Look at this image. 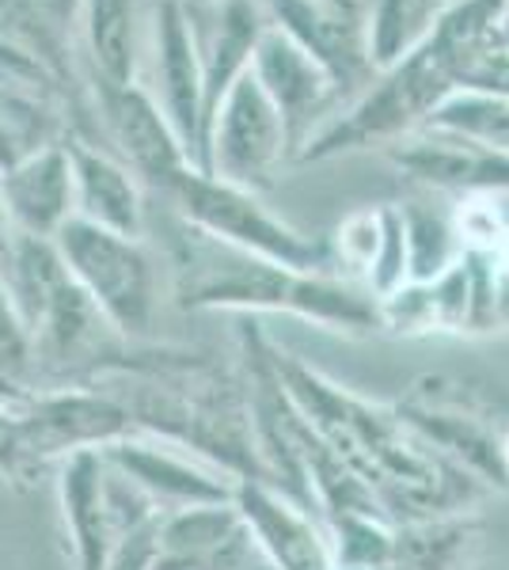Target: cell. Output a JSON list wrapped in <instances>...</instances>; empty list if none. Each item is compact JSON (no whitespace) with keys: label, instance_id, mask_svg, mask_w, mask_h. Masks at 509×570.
Segmentation results:
<instances>
[{"label":"cell","instance_id":"cell-2","mask_svg":"<svg viewBox=\"0 0 509 570\" xmlns=\"http://www.w3.org/2000/svg\"><path fill=\"white\" fill-rule=\"evenodd\" d=\"M187 240V305L252 308V312H297L304 320L350 331L381 324V301L354 285L323 278L320 271H290L228 247L183 220Z\"/></svg>","mask_w":509,"mask_h":570},{"label":"cell","instance_id":"cell-4","mask_svg":"<svg viewBox=\"0 0 509 570\" xmlns=\"http://www.w3.org/2000/svg\"><path fill=\"white\" fill-rule=\"evenodd\" d=\"M8 271H12V301L20 308V320L31 338L35 362L50 365H77L88 362V354L99 346L107 331V316L91 305V297L80 289V282L61 263L53 240L42 236L16 233L12 247H8Z\"/></svg>","mask_w":509,"mask_h":570},{"label":"cell","instance_id":"cell-27","mask_svg":"<svg viewBox=\"0 0 509 570\" xmlns=\"http://www.w3.org/2000/svg\"><path fill=\"white\" fill-rule=\"evenodd\" d=\"M31 461L20 430V407H0V472H20Z\"/></svg>","mask_w":509,"mask_h":570},{"label":"cell","instance_id":"cell-14","mask_svg":"<svg viewBox=\"0 0 509 570\" xmlns=\"http://www.w3.org/2000/svg\"><path fill=\"white\" fill-rule=\"evenodd\" d=\"M99 456H104L115 472H123L134 487H141L156 505H172V510L233 502V494H236V480H221L217 472H206V468L190 464L187 456H179L175 449L123 438V441H115V445L99 449Z\"/></svg>","mask_w":509,"mask_h":570},{"label":"cell","instance_id":"cell-23","mask_svg":"<svg viewBox=\"0 0 509 570\" xmlns=\"http://www.w3.org/2000/svg\"><path fill=\"white\" fill-rule=\"evenodd\" d=\"M471 544L468 521H452L449 513L422 521H403L392 529V551L400 570H457Z\"/></svg>","mask_w":509,"mask_h":570},{"label":"cell","instance_id":"cell-13","mask_svg":"<svg viewBox=\"0 0 509 570\" xmlns=\"http://www.w3.org/2000/svg\"><path fill=\"white\" fill-rule=\"evenodd\" d=\"M104 118L110 126V137L123 149L129 168L141 171L145 179L168 190L183 171L190 168L179 137L172 122L164 118L160 104L149 96V88L134 85H104Z\"/></svg>","mask_w":509,"mask_h":570},{"label":"cell","instance_id":"cell-28","mask_svg":"<svg viewBox=\"0 0 509 570\" xmlns=\"http://www.w3.org/2000/svg\"><path fill=\"white\" fill-rule=\"evenodd\" d=\"M31 400L20 384H12L8 376H0V407H23V403Z\"/></svg>","mask_w":509,"mask_h":570},{"label":"cell","instance_id":"cell-26","mask_svg":"<svg viewBox=\"0 0 509 570\" xmlns=\"http://www.w3.org/2000/svg\"><path fill=\"white\" fill-rule=\"evenodd\" d=\"M376 247H381V209H365V214H354L346 225L339 228V252L346 263L354 266H373Z\"/></svg>","mask_w":509,"mask_h":570},{"label":"cell","instance_id":"cell-16","mask_svg":"<svg viewBox=\"0 0 509 570\" xmlns=\"http://www.w3.org/2000/svg\"><path fill=\"white\" fill-rule=\"evenodd\" d=\"M271 27L263 0H217L213 8V31L206 42H198L202 61V110H206V126L228 88L252 66V50L258 35ZM202 149H206V130H202Z\"/></svg>","mask_w":509,"mask_h":570},{"label":"cell","instance_id":"cell-31","mask_svg":"<svg viewBox=\"0 0 509 570\" xmlns=\"http://www.w3.org/2000/svg\"><path fill=\"white\" fill-rule=\"evenodd\" d=\"M327 4H342V8H361L365 0H327Z\"/></svg>","mask_w":509,"mask_h":570},{"label":"cell","instance_id":"cell-19","mask_svg":"<svg viewBox=\"0 0 509 570\" xmlns=\"http://www.w3.org/2000/svg\"><path fill=\"white\" fill-rule=\"evenodd\" d=\"M61 499H65V513H69L72 537H77L80 570H107L115 532H110L107 502H104V456L96 449L72 453L69 468H65Z\"/></svg>","mask_w":509,"mask_h":570},{"label":"cell","instance_id":"cell-6","mask_svg":"<svg viewBox=\"0 0 509 570\" xmlns=\"http://www.w3.org/2000/svg\"><path fill=\"white\" fill-rule=\"evenodd\" d=\"M168 195L179 206L183 220L190 228H198V233L213 236V240L258 255V259H271L277 266H290V271H320V266H327V247L301 236L285 220H277L255 198V190L233 187V183H221L187 168L168 187Z\"/></svg>","mask_w":509,"mask_h":570},{"label":"cell","instance_id":"cell-21","mask_svg":"<svg viewBox=\"0 0 509 570\" xmlns=\"http://www.w3.org/2000/svg\"><path fill=\"white\" fill-rule=\"evenodd\" d=\"M361 8H365L369 53L376 72L419 50L430 39L438 16L446 12L441 0H365Z\"/></svg>","mask_w":509,"mask_h":570},{"label":"cell","instance_id":"cell-11","mask_svg":"<svg viewBox=\"0 0 509 570\" xmlns=\"http://www.w3.org/2000/svg\"><path fill=\"white\" fill-rule=\"evenodd\" d=\"M20 430L31 461L58 453H85L129 438L134 422L110 395L96 392H61L39 395L20 407Z\"/></svg>","mask_w":509,"mask_h":570},{"label":"cell","instance_id":"cell-29","mask_svg":"<svg viewBox=\"0 0 509 570\" xmlns=\"http://www.w3.org/2000/svg\"><path fill=\"white\" fill-rule=\"evenodd\" d=\"M12 217H8V209H4V198H0V259L8 255V247H12Z\"/></svg>","mask_w":509,"mask_h":570},{"label":"cell","instance_id":"cell-10","mask_svg":"<svg viewBox=\"0 0 509 570\" xmlns=\"http://www.w3.org/2000/svg\"><path fill=\"white\" fill-rule=\"evenodd\" d=\"M247 69H252L258 88L271 96V104L277 107V115H282L290 145L309 141V137L320 130V118L327 115V107L339 99L327 72H323L290 35L277 31L274 23L258 35V42L252 50V66Z\"/></svg>","mask_w":509,"mask_h":570},{"label":"cell","instance_id":"cell-5","mask_svg":"<svg viewBox=\"0 0 509 570\" xmlns=\"http://www.w3.org/2000/svg\"><path fill=\"white\" fill-rule=\"evenodd\" d=\"M53 247L110 327L123 335H145L153 327L156 271L149 252L134 236H118L85 217H69L53 233Z\"/></svg>","mask_w":509,"mask_h":570},{"label":"cell","instance_id":"cell-7","mask_svg":"<svg viewBox=\"0 0 509 570\" xmlns=\"http://www.w3.org/2000/svg\"><path fill=\"white\" fill-rule=\"evenodd\" d=\"M290 149V134L252 69L228 88L221 107L206 126V149H202V176H213L233 187L255 190L271 179L277 160Z\"/></svg>","mask_w":509,"mask_h":570},{"label":"cell","instance_id":"cell-30","mask_svg":"<svg viewBox=\"0 0 509 570\" xmlns=\"http://www.w3.org/2000/svg\"><path fill=\"white\" fill-rule=\"evenodd\" d=\"M498 39L509 46V0L502 4V16H498Z\"/></svg>","mask_w":509,"mask_h":570},{"label":"cell","instance_id":"cell-12","mask_svg":"<svg viewBox=\"0 0 509 570\" xmlns=\"http://www.w3.org/2000/svg\"><path fill=\"white\" fill-rule=\"evenodd\" d=\"M233 505L244 518L252 544L263 551V559L274 570H335L331 537L316 529L312 513H304L297 502L277 494L274 487L239 480Z\"/></svg>","mask_w":509,"mask_h":570},{"label":"cell","instance_id":"cell-15","mask_svg":"<svg viewBox=\"0 0 509 570\" xmlns=\"http://www.w3.org/2000/svg\"><path fill=\"white\" fill-rule=\"evenodd\" d=\"M0 198L20 225L23 236H42L50 240L53 233L69 220L72 209V168L65 149H42L23 156L8 171H0Z\"/></svg>","mask_w":509,"mask_h":570},{"label":"cell","instance_id":"cell-25","mask_svg":"<svg viewBox=\"0 0 509 570\" xmlns=\"http://www.w3.org/2000/svg\"><path fill=\"white\" fill-rule=\"evenodd\" d=\"M35 370V354H31V338L20 320V308L12 301V289L0 278V376H8L12 384H20Z\"/></svg>","mask_w":509,"mask_h":570},{"label":"cell","instance_id":"cell-18","mask_svg":"<svg viewBox=\"0 0 509 570\" xmlns=\"http://www.w3.org/2000/svg\"><path fill=\"white\" fill-rule=\"evenodd\" d=\"M395 168L407 176L433 183V187H464V190H506L509 187V153L476 149V145L452 141V137H422L400 141L392 149Z\"/></svg>","mask_w":509,"mask_h":570},{"label":"cell","instance_id":"cell-3","mask_svg":"<svg viewBox=\"0 0 509 570\" xmlns=\"http://www.w3.org/2000/svg\"><path fill=\"white\" fill-rule=\"evenodd\" d=\"M452 91L457 88L446 66L425 39L419 50L381 69L365 91H358L346 107L335 110V118L304 141L301 160H327V156L369 149V145H400L407 134L430 122V115Z\"/></svg>","mask_w":509,"mask_h":570},{"label":"cell","instance_id":"cell-20","mask_svg":"<svg viewBox=\"0 0 509 570\" xmlns=\"http://www.w3.org/2000/svg\"><path fill=\"white\" fill-rule=\"evenodd\" d=\"M141 0H85V35L104 85H134L141 58Z\"/></svg>","mask_w":509,"mask_h":570},{"label":"cell","instance_id":"cell-22","mask_svg":"<svg viewBox=\"0 0 509 570\" xmlns=\"http://www.w3.org/2000/svg\"><path fill=\"white\" fill-rule=\"evenodd\" d=\"M422 130L476 145V149L509 153V96H483V91H452L430 115Z\"/></svg>","mask_w":509,"mask_h":570},{"label":"cell","instance_id":"cell-32","mask_svg":"<svg viewBox=\"0 0 509 570\" xmlns=\"http://www.w3.org/2000/svg\"><path fill=\"white\" fill-rule=\"evenodd\" d=\"M506 461H509V438H506Z\"/></svg>","mask_w":509,"mask_h":570},{"label":"cell","instance_id":"cell-9","mask_svg":"<svg viewBox=\"0 0 509 570\" xmlns=\"http://www.w3.org/2000/svg\"><path fill=\"white\" fill-rule=\"evenodd\" d=\"M263 8L277 31L290 35L327 72L342 104H350L376 77L365 8H342L327 0H263Z\"/></svg>","mask_w":509,"mask_h":570},{"label":"cell","instance_id":"cell-1","mask_svg":"<svg viewBox=\"0 0 509 570\" xmlns=\"http://www.w3.org/2000/svg\"><path fill=\"white\" fill-rule=\"evenodd\" d=\"M274 370L301 419L373 491L384 513L395 510L403 521H422L460 510L471 499L468 475L414 434L400 411L373 407L293 357L274 354Z\"/></svg>","mask_w":509,"mask_h":570},{"label":"cell","instance_id":"cell-8","mask_svg":"<svg viewBox=\"0 0 509 570\" xmlns=\"http://www.w3.org/2000/svg\"><path fill=\"white\" fill-rule=\"evenodd\" d=\"M149 53H153V80L156 91L149 96L160 104L164 118L172 122L187 153L190 168H202V130H206V110H202V61H198V35L187 12V0H153L149 8Z\"/></svg>","mask_w":509,"mask_h":570},{"label":"cell","instance_id":"cell-17","mask_svg":"<svg viewBox=\"0 0 509 570\" xmlns=\"http://www.w3.org/2000/svg\"><path fill=\"white\" fill-rule=\"evenodd\" d=\"M65 153L72 168V209H77L72 217H85L91 225L137 240L141 236V190L129 168L80 145H69Z\"/></svg>","mask_w":509,"mask_h":570},{"label":"cell","instance_id":"cell-24","mask_svg":"<svg viewBox=\"0 0 509 570\" xmlns=\"http://www.w3.org/2000/svg\"><path fill=\"white\" fill-rule=\"evenodd\" d=\"M403 240H407V282H433L464 255L457 225L430 206H400Z\"/></svg>","mask_w":509,"mask_h":570}]
</instances>
